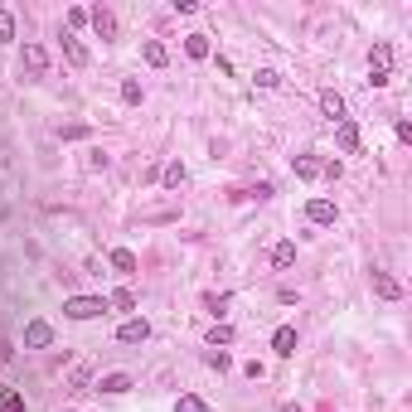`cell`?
Returning a JSON list of instances; mask_svg holds the SVG:
<instances>
[{
    "instance_id": "cell-1",
    "label": "cell",
    "mask_w": 412,
    "mask_h": 412,
    "mask_svg": "<svg viewBox=\"0 0 412 412\" xmlns=\"http://www.w3.org/2000/svg\"><path fill=\"white\" fill-rule=\"evenodd\" d=\"M393 82V44H374L369 49V87H388Z\"/></svg>"
},
{
    "instance_id": "cell-2",
    "label": "cell",
    "mask_w": 412,
    "mask_h": 412,
    "mask_svg": "<svg viewBox=\"0 0 412 412\" xmlns=\"http://www.w3.org/2000/svg\"><path fill=\"white\" fill-rule=\"evenodd\" d=\"M63 315L68 320H97V315H107V296H68Z\"/></svg>"
},
{
    "instance_id": "cell-3",
    "label": "cell",
    "mask_w": 412,
    "mask_h": 412,
    "mask_svg": "<svg viewBox=\"0 0 412 412\" xmlns=\"http://www.w3.org/2000/svg\"><path fill=\"white\" fill-rule=\"evenodd\" d=\"M20 73H29V78H44V73H49L44 44H25V49H20Z\"/></svg>"
},
{
    "instance_id": "cell-4",
    "label": "cell",
    "mask_w": 412,
    "mask_h": 412,
    "mask_svg": "<svg viewBox=\"0 0 412 412\" xmlns=\"http://www.w3.org/2000/svg\"><path fill=\"white\" fill-rule=\"evenodd\" d=\"M146 340H151V320L146 315H131V320L116 325V345H146Z\"/></svg>"
},
{
    "instance_id": "cell-5",
    "label": "cell",
    "mask_w": 412,
    "mask_h": 412,
    "mask_svg": "<svg viewBox=\"0 0 412 412\" xmlns=\"http://www.w3.org/2000/svg\"><path fill=\"white\" fill-rule=\"evenodd\" d=\"M305 219L315 223V228H335L340 223V209H335V199H310L305 204Z\"/></svg>"
},
{
    "instance_id": "cell-6",
    "label": "cell",
    "mask_w": 412,
    "mask_h": 412,
    "mask_svg": "<svg viewBox=\"0 0 412 412\" xmlns=\"http://www.w3.org/2000/svg\"><path fill=\"white\" fill-rule=\"evenodd\" d=\"M87 25L97 29L102 39H116V34H121V29H116V15H112L107 5H92V10H87Z\"/></svg>"
},
{
    "instance_id": "cell-7",
    "label": "cell",
    "mask_w": 412,
    "mask_h": 412,
    "mask_svg": "<svg viewBox=\"0 0 412 412\" xmlns=\"http://www.w3.org/2000/svg\"><path fill=\"white\" fill-rule=\"evenodd\" d=\"M54 345V325L49 320H29L25 325V349H49Z\"/></svg>"
},
{
    "instance_id": "cell-8",
    "label": "cell",
    "mask_w": 412,
    "mask_h": 412,
    "mask_svg": "<svg viewBox=\"0 0 412 412\" xmlns=\"http://www.w3.org/2000/svg\"><path fill=\"white\" fill-rule=\"evenodd\" d=\"M335 141H340V151H345V156H359V121H354V116L335 121Z\"/></svg>"
},
{
    "instance_id": "cell-9",
    "label": "cell",
    "mask_w": 412,
    "mask_h": 412,
    "mask_svg": "<svg viewBox=\"0 0 412 412\" xmlns=\"http://www.w3.org/2000/svg\"><path fill=\"white\" fill-rule=\"evenodd\" d=\"M369 281H374V296H379V301H403V281H398V276L374 272Z\"/></svg>"
},
{
    "instance_id": "cell-10",
    "label": "cell",
    "mask_w": 412,
    "mask_h": 412,
    "mask_svg": "<svg viewBox=\"0 0 412 412\" xmlns=\"http://www.w3.org/2000/svg\"><path fill=\"white\" fill-rule=\"evenodd\" d=\"M185 54H190L194 63L214 58V44H209V34H204V29H194V34H185Z\"/></svg>"
},
{
    "instance_id": "cell-11",
    "label": "cell",
    "mask_w": 412,
    "mask_h": 412,
    "mask_svg": "<svg viewBox=\"0 0 412 412\" xmlns=\"http://www.w3.org/2000/svg\"><path fill=\"white\" fill-rule=\"evenodd\" d=\"M320 112H325L330 121H345L349 112H345V97L335 92V87H320Z\"/></svg>"
},
{
    "instance_id": "cell-12",
    "label": "cell",
    "mask_w": 412,
    "mask_h": 412,
    "mask_svg": "<svg viewBox=\"0 0 412 412\" xmlns=\"http://www.w3.org/2000/svg\"><path fill=\"white\" fill-rule=\"evenodd\" d=\"M131 374H102L97 379V393H112V398H121V393H131Z\"/></svg>"
},
{
    "instance_id": "cell-13",
    "label": "cell",
    "mask_w": 412,
    "mask_h": 412,
    "mask_svg": "<svg viewBox=\"0 0 412 412\" xmlns=\"http://www.w3.org/2000/svg\"><path fill=\"white\" fill-rule=\"evenodd\" d=\"M272 349L281 359H291L296 354V325H276V335H272Z\"/></svg>"
},
{
    "instance_id": "cell-14",
    "label": "cell",
    "mask_w": 412,
    "mask_h": 412,
    "mask_svg": "<svg viewBox=\"0 0 412 412\" xmlns=\"http://www.w3.org/2000/svg\"><path fill=\"white\" fill-rule=\"evenodd\" d=\"M63 58H68L73 68H87V49H82L78 34H68V29H63Z\"/></svg>"
},
{
    "instance_id": "cell-15",
    "label": "cell",
    "mask_w": 412,
    "mask_h": 412,
    "mask_svg": "<svg viewBox=\"0 0 412 412\" xmlns=\"http://www.w3.org/2000/svg\"><path fill=\"white\" fill-rule=\"evenodd\" d=\"M141 58H146L151 68H165V63H170V49H165L161 39H141Z\"/></svg>"
},
{
    "instance_id": "cell-16",
    "label": "cell",
    "mask_w": 412,
    "mask_h": 412,
    "mask_svg": "<svg viewBox=\"0 0 412 412\" xmlns=\"http://www.w3.org/2000/svg\"><path fill=\"white\" fill-rule=\"evenodd\" d=\"M291 262H296V243H291V238H281V243L272 247V267H276V272H286Z\"/></svg>"
},
{
    "instance_id": "cell-17",
    "label": "cell",
    "mask_w": 412,
    "mask_h": 412,
    "mask_svg": "<svg viewBox=\"0 0 412 412\" xmlns=\"http://www.w3.org/2000/svg\"><path fill=\"white\" fill-rule=\"evenodd\" d=\"M112 267L121 276H131L136 272V252H131V247H112Z\"/></svg>"
},
{
    "instance_id": "cell-18",
    "label": "cell",
    "mask_w": 412,
    "mask_h": 412,
    "mask_svg": "<svg viewBox=\"0 0 412 412\" xmlns=\"http://www.w3.org/2000/svg\"><path fill=\"white\" fill-rule=\"evenodd\" d=\"M291 170H296L301 180H320V161H315V156H291Z\"/></svg>"
},
{
    "instance_id": "cell-19",
    "label": "cell",
    "mask_w": 412,
    "mask_h": 412,
    "mask_svg": "<svg viewBox=\"0 0 412 412\" xmlns=\"http://www.w3.org/2000/svg\"><path fill=\"white\" fill-rule=\"evenodd\" d=\"M0 412H25V398H20L15 388H5V384H0Z\"/></svg>"
},
{
    "instance_id": "cell-20",
    "label": "cell",
    "mask_w": 412,
    "mask_h": 412,
    "mask_svg": "<svg viewBox=\"0 0 412 412\" xmlns=\"http://www.w3.org/2000/svg\"><path fill=\"white\" fill-rule=\"evenodd\" d=\"M161 180H165V190H180V185H185V165H180V161H170Z\"/></svg>"
},
{
    "instance_id": "cell-21",
    "label": "cell",
    "mask_w": 412,
    "mask_h": 412,
    "mask_svg": "<svg viewBox=\"0 0 412 412\" xmlns=\"http://www.w3.org/2000/svg\"><path fill=\"white\" fill-rule=\"evenodd\" d=\"M107 310H136V296H131V291H112Z\"/></svg>"
},
{
    "instance_id": "cell-22",
    "label": "cell",
    "mask_w": 412,
    "mask_h": 412,
    "mask_svg": "<svg viewBox=\"0 0 412 412\" xmlns=\"http://www.w3.org/2000/svg\"><path fill=\"white\" fill-rule=\"evenodd\" d=\"M204 305H209V315H228V296H223V291H209V296H204Z\"/></svg>"
},
{
    "instance_id": "cell-23",
    "label": "cell",
    "mask_w": 412,
    "mask_h": 412,
    "mask_svg": "<svg viewBox=\"0 0 412 412\" xmlns=\"http://www.w3.org/2000/svg\"><path fill=\"white\" fill-rule=\"evenodd\" d=\"M219 345H233V325H214L209 330V349H219Z\"/></svg>"
},
{
    "instance_id": "cell-24",
    "label": "cell",
    "mask_w": 412,
    "mask_h": 412,
    "mask_svg": "<svg viewBox=\"0 0 412 412\" xmlns=\"http://www.w3.org/2000/svg\"><path fill=\"white\" fill-rule=\"evenodd\" d=\"M10 39H15V15L0 5V44H10Z\"/></svg>"
},
{
    "instance_id": "cell-25",
    "label": "cell",
    "mask_w": 412,
    "mask_h": 412,
    "mask_svg": "<svg viewBox=\"0 0 412 412\" xmlns=\"http://www.w3.org/2000/svg\"><path fill=\"white\" fill-rule=\"evenodd\" d=\"M175 412H209V403H204V398H194V393H185V398L175 403Z\"/></svg>"
},
{
    "instance_id": "cell-26",
    "label": "cell",
    "mask_w": 412,
    "mask_h": 412,
    "mask_svg": "<svg viewBox=\"0 0 412 412\" xmlns=\"http://www.w3.org/2000/svg\"><path fill=\"white\" fill-rule=\"evenodd\" d=\"M252 78H257V87H281V73L276 68H257Z\"/></svg>"
},
{
    "instance_id": "cell-27",
    "label": "cell",
    "mask_w": 412,
    "mask_h": 412,
    "mask_svg": "<svg viewBox=\"0 0 412 412\" xmlns=\"http://www.w3.org/2000/svg\"><path fill=\"white\" fill-rule=\"evenodd\" d=\"M121 97H126V102H141V82L126 78V82H121Z\"/></svg>"
},
{
    "instance_id": "cell-28",
    "label": "cell",
    "mask_w": 412,
    "mask_h": 412,
    "mask_svg": "<svg viewBox=\"0 0 412 412\" xmlns=\"http://www.w3.org/2000/svg\"><path fill=\"white\" fill-rule=\"evenodd\" d=\"M87 25V10H78V5H73V10H68V34H73V29H82Z\"/></svg>"
},
{
    "instance_id": "cell-29",
    "label": "cell",
    "mask_w": 412,
    "mask_h": 412,
    "mask_svg": "<svg viewBox=\"0 0 412 412\" xmlns=\"http://www.w3.org/2000/svg\"><path fill=\"white\" fill-rule=\"evenodd\" d=\"M87 170H107V151H87Z\"/></svg>"
},
{
    "instance_id": "cell-30",
    "label": "cell",
    "mask_w": 412,
    "mask_h": 412,
    "mask_svg": "<svg viewBox=\"0 0 412 412\" xmlns=\"http://www.w3.org/2000/svg\"><path fill=\"white\" fill-rule=\"evenodd\" d=\"M170 10H175V15H194V10H199V0H175Z\"/></svg>"
},
{
    "instance_id": "cell-31",
    "label": "cell",
    "mask_w": 412,
    "mask_h": 412,
    "mask_svg": "<svg viewBox=\"0 0 412 412\" xmlns=\"http://www.w3.org/2000/svg\"><path fill=\"white\" fill-rule=\"evenodd\" d=\"M209 369H219V374H223V369H228V354H223V349H214V354H209Z\"/></svg>"
},
{
    "instance_id": "cell-32",
    "label": "cell",
    "mask_w": 412,
    "mask_h": 412,
    "mask_svg": "<svg viewBox=\"0 0 412 412\" xmlns=\"http://www.w3.org/2000/svg\"><path fill=\"white\" fill-rule=\"evenodd\" d=\"M10 354H15V349H10V340L0 335V359H10Z\"/></svg>"
},
{
    "instance_id": "cell-33",
    "label": "cell",
    "mask_w": 412,
    "mask_h": 412,
    "mask_svg": "<svg viewBox=\"0 0 412 412\" xmlns=\"http://www.w3.org/2000/svg\"><path fill=\"white\" fill-rule=\"evenodd\" d=\"M63 412H78V408H63Z\"/></svg>"
}]
</instances>
